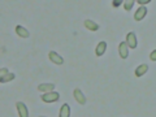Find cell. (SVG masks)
Segmentation results:
<instances>
[{
	"label": "cell",
	"mask_w": 156,
	"mask_h": 117,
	"mask_svg": "<svg viewBox=\"0 0 156 117\" xmlns=\"http://www.w3.org/2000/svg\"><path fill=\"white\" fill-rule=\"evenodd\" d=\"M122 3H124L122 0H113V2H112V5L113 7H120Z\"/></svg>",
	"instance_id": "obj_17"
},
{
	"label": "cell",
	"mask_w": 156,
	"mask_h": 117,
	"mask_svg": "<svg viewBox=\"0 0 156 117\" xmlns=\"http://www.w3.org/2000/svg\"><path fill=\"white\" fill-rule=\"evenodd\" d=\"M7 74H9L8 69H7V68H3V69L0 70V78H2V77H4V76H7Z\"/></svg>",
	"instance_id": "obj_16"
},
{
	"label": "cell",
	"mask_w": 156,
	"mask_h": 117,
	"mask_svg": "<svg viewBox=\"0 0 156 117\" xmlns=\"http://www.w3.org/2000/svg\"><path fill=\"white\" fill-rule=\"evenodd\" d=\"M60 99V94L56 91H51V92H46V94L42 95V100L44 103H55Z\"/></svg>",
	"instance_id": "obj_1"
},
{
	"label": "cell",
	"mask_w": 156,
	"mask_h": 117,
	"mask_svg": "<svg viewBox=\"0 0 156 117\" xmlns=\"http://www.w3.org/2000/svg\"><path fill=\"white\" fill-rule=\"evenodd\" d=\"M136 3H139L140 5H144V4H148V3H151V0H136Z\"/></svg>",
	"instance_id": "obj_18"
},
{
	"label": "cell",
	"mask_w": 156,
	"mask_h": 117,
	"mask_svg": "<svg viewBox=\"0 0 156 117\" xmlns=\"http://www.w3.org/2000/svg\"><path fill=\"white\" fill-rule=\"evenodd\" d=\"M14 78H16V76H14L13 73H9V74H7V76H4V77H2V78H0V82H2V83H5V82L13 81Z\"/></svg>",
	"instance_id": "obj_14"
},
{
	"label": "cell",
	"mask_w": 156,
	"mask_h": 117,
	"mask_svg": "<svg viewBox=\"0 0 156 117\" xmlns=\"http://www.w3.org/2000/svg\"><path fill=\"white\" fill-rule=\"evenodd\" d=\"M16 34L18 37H21V38H29V37H30V33H29V30H27V29H25L23 26H21V25L16 26Z\"/></svg>",
	"instance_id": "obj_11"
},
{
	"label": "cell",
	"mask_w": 156,
	"mask_h": 117,
	"mask_svg": "<svg viewBox=\"0 0 156 117\" xmlns=\"http://www.w3.org/2000/svg\"><path fill=\"white\" fill-rule=\"evenodd\" d=\"M147 70H148V65L147 64H140V65H138L135 68V77H142V76H144L146 73H147Z\"/></svg>",
	"instance_id": "obj_10"
},
{
	"label": "cell",
	"mask_w": 156,
	"mask_h": 117,
	"mask_svg": "<svg viewBox=\"0 0 156 117\" xmlns=\"http://www.w3.org/2000/svg\"><path fill=\"white\" fill-rule=\"evenodd\" d=\"M16 108H17V112H18L20 117H29V111H27V107L25 105V103H22V101H17Z\"/></svg>",
	"instance_id": "obj_4"
},
{
	"label": "cell",
	"mask_w": 156,
	"mask_h": 117,
	"mask_svg": "<svg viewBox=\"0 0 156 117\" xmlns=\"http://www.w3.org/2000/svg\"><path fill=\"white\" fill-rule=\"evenodd\" d=\"M73 95H74V99L77 100L78 104H81V105L86 104V96L83 95V92H82L80 89H74V91H73Z\"/></svg>",
	"instance_id": "obj_5"
},
{
	"label": "cell",
	"mask_w": 156,
	"mask_h": 117,
	"mask_svg": "<svg viewBox=\"0 0 156 117\" xmlns=\"http://www.w3.org/2000/svg\"><path fill=\"white\" fill-rule=\"evenodd\" d=\"M38 90L41 91V92H51V91H53L55 90V85L53 83H41L38 86Z\"/></svg>",
	"instance_id": "obj_12"
},
{
	"label": "cell",
	"mask_w": 156,
	"mask_h": 117,
	"mask_svg": "<svg viewBox=\"0 0 156 117\" xmlns=\"http://www.w3.org/2000/svg\"><path fill=\"white\" fill-rule=\"evenodd\" d=\"M105 50H107V43H105L104 41H101V42L98 43V46H96V48H95V55H96L98 57L103 56L104 52H105Z\"/></svg>",
	"instance_id": "obj_8"
},
{
	"label": "cell",
	"mask_w": 156,
	"mask_h": 117,
	"mask_svg": "<svg viewBox=\"0 0 156 117\" xmlns=\"http://www.w3.org/2000/svg\"><path fill=\"white\" fill-rule=\"evenodd\" d=\"M119 53L121 58H126L129 56V47L126 44V42H121L119 46Z\"/></svg>",
	"instance_id": "obj_7"
},
{
	"label": "cell",
	"mask_w": 156,
	"mask_h": 117,
	"mask_svg": "<svg viewBox=\"0 0 156 117\" xmlns=\"http://www.w3.org/2000/svg\"><path fill=\"white\" fill-rule=\"evenodd\" d=\"M41 117H46V116H41Z\"/></svg>",
	"instance_id": "obj_20"
},
{
	"label": "cell",
	"mask_w": 156,
	"mask_h": 117,
	"mask_svg": "<svg viewBox=\"0 0 156 117\" xmlns=\"http://www.w3.org/2000/svg\"><path fill=\"white\" fill-rule=\"evenodd\" d=\"M146 14H147V8L139 7L138 9H136V12L134 13V20L135 21H142V20L146 17Z\"/></svg>",
	"instance_id": "obj_6"
},
{
	"label": "cell",
	"mask_w": 156,
	"mask_h": 117,
	"mask_svg": "<svg viewBox=\"0 0 156 117\" xmlns=\"http://www.w3.org/2000/svg\"><path fill=\"white\" fill-rule=\"evenodd\" d=\"M58 117H70V107L68 103L62 104V107L60 108V115Z\"/></svg>",
	"instance_id": "obj_13"
},
{
	"label": "cell",
	"mask_w": 156,
	"mask_h": 117,
	"mask_svg": "<svg viewBox=\"0 0 156 117\" xmlns=\"http://www.w3.org/2000/svg\"><path fill=\"white\" fill-rule=\"evenodd\" d=\"M150 58H151V60H152V61H156V50H154L152 52H151Z\"/></svg>",
	"instance_id": "obj_19"
},
{
	"label": "cell",
	"mask_w": 156,
	"mask_h": 117,
	"mask_svg": "<svg viewBox=\"0 0 156 117\" xmlns=\"http://www.w3.org/2000/svg\"><path fill=\"white\" fill-rule=\"evenodd\" d=\"M126 44H128L129 48H133V50H135L136 46H138V41H136L134 31H130L128 35H126Z\"/></svg>",
	"instance_id": "obj_2"
},
{
	"label": "cell",
	"mask_w": 156,
	"mask_h": 117,
	"mask_svg": "<svg viewBox=\"0 0 156 117\" xmlns=\"http://www.w3.org/2000/svg\"><path fill=\"white\" fill-rule=\"evenodd\" d=\"M48 57H50V60L53 62V64H56V65H62V64H64V58H62L55 51H51L50 53H48Z\"/></svg>",
	"instance_id": "obj_3"
},
{
	"label": "cell",
	"mask_w": 156,
	"mask_h": 117,
	"mask_svg": "<svg viewBox=\"0 0 156 117\" xmlns=\"http://www.w3.org/2000/svg\"><path fill=\"white\" fill-rule=\"evenodd\" d=\"M134 0H125L124 2V8H125V11H131V8H133V5H134Z\"/></svg>",
	"instance_id": "obj_15"
},
{
	"label": "cell",
	"mask_w": 156,
	"mask_h": 117,
	"mask_svg": "<svg viewBox=\"0 0 156 117\" xmlns=\"http://www.w3.org/2000/svg\"><path fill=\"white\" fill-rule=\"evenodd\" d=\"M83 25H85V27L87 29V30H90V31H98L99 30V25H98L95 21H92V20H86V21L83 22Z\"/></svg>",
	"instance_id": "obj_9"
}]
</instances>
